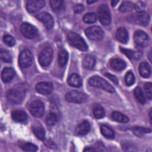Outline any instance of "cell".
Segmentation results:
<instances>
[{
	"instance_id": "1",
	"label": "cell",
	"mask_w": 152,
	"mask_h": 152,
	"mask_svg": "<svg viewBox=\"0 0 152 152\" xmlns=\"http://www.w3.org/2000/svg\"><path fill=\"white\" fill-rule=\"evenodd\" d=\"M25 91L20 87H15L9 90L7 93L8 101L12 104H19L24 98Z\"/></svg>"
},
{
	"instance_id": "2",
	"label": "cell",
	"mask_w": 152,
	"mask_h": 152,
	"mask_svg": "<svg viewBox=\"0 0 152 152\" xmlns=\"http://www.w3.org/2000/svg\"><path fill=\"white\" fill-rule=\"evenodd\" d=\"M128 21L131 23L144 26L148 24L150 16L145 11L137 12L129 15L128 17Z\"/></svg>"
},
{
	"instance_id": "3",
	"label": "cell",
	"mask_w": 152,
	"mask_h": 152,
	"mask_svg": "<svg viewBox=\"0 0 152 152\" xmlns=\"http://www.w3.org/2000/svg\"><path fill=\"white\" fill-rule=\"evenodd\" d=\"M88 84L92 87L103 89L109 93L115 92V88L112 86H111L107 81L98 76H94L91 77L88 80Z\"/></svg>"
},
{
	"instance_id": "4",
	"label": "cell",
	"mask_w": 152,
	"mask_h": 152,
	"mask_svg": "<svg viewBox=\"0 0 152 152\" xmlns=\"http://www.w3.org/2000/svg\"><path fill=\"white\" fill-rule=\"evenodd\" d=\"M67 37L70 44L75 48L82 51H86L88 49L87 43L78 34L75 33H69L68 34Z\"/></svg>"
},
{
	"instance_id": "5",
	"label": "cell",
	"mask_w": 152,
	"mask_h": 152,
	"mask_svg": "<svg viewBox=\"0 0 152 152\" xmlns=\"http://www.w3.org/2000/svg\"><path fill=\"white\" fill-rule=\"evenodd\" d=\"M65 99L67 102L74 103H82L86 102L88 99L87 94L77 91L72 90L67 92L65 94Z\"/></svg>"
},
{
	"instance_id": "6",
	"label": "cell",
	"mask_w": 152,
	"mask_h": 152,
	"mask_svg": "<svg viewBox=\"0 0 152 152\" xmlns=\"http://www.w3.org/2000/svg\"><path fill=\"white\" fill-rule=\"evenodd\" d=\"M85 34L89 39L93 41H100L104 36L102 28L96 26L87 28L85 31Z\"/></svg>"
},
{
	"instance_id": "7",
	"label": "cell",
	"mask_w": 152,
	"mask_h": 152,
	"mask_svg": "<svg viewBox=\"0 0 152 152\" xmlns=\"http://www.w3.org/2000/svg\"><path fill=\"white\" fill-rule=\"evenodd\" d=\"M98 17L99 21L103 25H108L111 21L109 8L106 4H102L98 8Z\"/></svg>"
},
{
	"instance_id": "8",
	"label": "cell",
	"mask_w": 152,
	"mask_h": 152,
	"mask_svg": "<svg viewBox=\"0 0 152 152\" xmlns=\"http://www.w3.org/2000/svg\"><path fill=\"white\" fill-rule=\"evenodd\" d=\"M29 110L33 116L40 118L45 113V106L41 100H36L30 104Z\"/></svg>"
},
{
	"instance_id": "9",
	"label": "cell",
	"mask_w": 152,
	"mask_h": 152,
	"mask_svg": "<svg viewBox=\"0 0 152 152\" xmlns=\"http://www.w3.org/2000/svg\"><path fill=\"white\" fill-rule=\"evenodd\" d=\"M53 50L50 48H46L42 50L39 56V61L42 66H48L53 58Z\"/></svg>"
},
{
	"instance_id": "10",
	"label": "cell",
	"mask_w": 152,
	"mask_h": 152,
	"mask_svg": "<svg viewBox=\"0 0 152 152\" xmlns=\"http://www.w3.org/2000/svg\"><path fill=\"white\" fill-rule=\"evenodd\" d=\"M32 60L33 56L31 52L27 49H25L21 51L19 55L18 64L21 68H26L30 66Z\"/></svg>"
},
{
	"instance_id": "11",
	"label": "cell",
	"mask_w": 152,
	"mask_h": 152,
	"mask_svg": "<svg viewBox=\"0 0 152 152\" xmlns=\"http://www.w3.org/2000/svg\"><path fill=\"white\" fill-rule=\"evenodd\" d=\"M20 30L22 34L28 39L34 38L37 34L36 28L28 23H24L20 27Z\"/></svg>"
},
{
	"instance_id": "12",
	"label": "cell",
	"mask_w": 152,
	"mask_h": 152,
	"mask_svg": "<svg viewBox=\"0 0 152 152\" xmlns=\"http://www.w3.org/2000/svg\"><path fill=\"white\" fill-rule=\"evenodd\" d=\"M134 40L137 45L140 47H145L149 43V37L143 31L137 30L134 33Z\"/></svg>"
},
{
	"instance_id": "13",
	"label": "cell",
	"mask_w": 152,
	"mask_h": 152,
	"mask_svg": "<svg viewBox=\"0 0 152 152\" xmlns=\"http://www.w3.org/2000/svg\"><path fill=\"white\" fill-rule=\"evenodd\" d=\"M36 17L37 18V19H38L39 21H42L45 27L47 29L50 30L53 27L54 21L52 17L50 14L46 12H42L38 14L36 16Z\"/></svg>"
},
{
	"instance_id": "14",
	"label": "cell",
	"mask_w": 152,
	"mask_h": 152,
	"mask_svg": "<svg viewBox=\"0 0 152 152\" xmlns=\"http://www.w3.org/2000/svg\"><path fill=\"white\" fill-rule=\"evenodd\" d=\"M45 2L42 0H29L27 2L26 8L30 12H36L45 5Z\"/></svg>"
},
{
	"instance_id": "15",
	"label": "cell",
	"mask_w": 152,
	"mask_h": 152,
	"mask_svg": "<svg viewBox=\"0 0 152 152\" xmlns=\"http://www.w3.org/2000/svg\"><path fill=\"white\" fill-rule=\"evenodd\" d=\"M53 86L50 82H40L36 86V91L42 94H49L53 91Z\"/></svg>"
},
{
	"instance_id": "16",
	"label": "cell",
	"mask_w": 152,
	"mask_h": 152,
	"mask_svg": "<svg viewBox=\"0 0 152 152\" xmlns=\"http://www.w3.org/2000/svg\"><path fill=\"white\" fill-rule=\"evenodd\" d=\"M15 76V71L12 68H5L1 73V78L4 83L10 82Z\"/></svg>"
},
{
	"instance_id": "17",
	"label": "cell",
	"mask_w": 152,
	"mask_h": 152,
	"mask_svg": "<svg viewBox=\"0 0 152 152\" xmlns=\"http://www.w3.org/2000/svg\"><path fill=\"white\" fill-rule=\"evenodd\" d=\"M12 118L18 122H25L27 119L26 113L21 110H15L12 112Z\"/></svg>"
},
{
	"instance_id": "18",
	"label": "cell",
	"mask_w": 152,
	"mask_h": 152,
	"mask_svg": "<svg viewBox=\"0 0 152 152\" xmlns=\"http://www.w3.org/2000/svg\"><path fill=\"white\" fill-rule=\"evenodd\" d=\"M116 37L121 43H126L128 40V33L124 27L119 28L116 31Z\"/></svg>"
},
{
	"instance_id": "19",
	"label": "cell",
	"mask_w": 152,
	"mask_h": 152,
	"mask_svg": "<svg viewBox=\"0 0 152 152\" xmlns=\"http://www.w3.org/2000/svg\"><path fill=\"white\" fill-rule=\"evenodd\" d=\"M139 72L143 78H148L151 74V68L146 62H141L139 65Z\"/></svg>"
},
{
	"instance_id": "20",
	"label": "cell",
	"mask_w": 152,
	"mask_h": 152,
	"mask_svg": "<svg viewBox=\"0 0 152 152\" xmlns=\"http://www.w3.org/2000/svg\"><path fill=\"white\" fill-rule=\"evenodd\" d=\"M67 81L69 86L74 87H80L82 85V79L77 74H72L71 75Z\"/></svg>"
},
{
	"instance_id": "21",
	"label": "cell",
	"mask_w": 152,
	"mask_h": 152,
	"mask_svg": "<svg viewBox=\"0 0 152 152\" xmlns=\"http://www.w3.org/2000/svg\"><path fill=\"white\" fill-rule=\"evenodd\" d=\"M90 130V125L87 121H83L76 128V132L80 135L87 134Z\"/></svg>"
},
{
	"instance_id": "22",
	"label": "cell",
	"mask_w": 152,
	"mask_h": 152,
	"mask_svg": "<svg viewBox=\"0 0 152 152\" xmlns=\"http://www.w3.org/2000/svg\"><path fill=\"white\" fill-rule=\"evenodd\" d=\"M110 66L115 70L121 71L125 68L126 63L121 59L115 58L112 59L110 63Z\"/></svg>"
},
{
	"instance_id": "23",
	"label": "cell",
	"mask_w": 152,
	"mask_h": 152,
	"mask_svg": "<svg viewBox=\"0 0 152 152\" xmlns=\"http://www.w3.org/2000/svg\"><path fill=\"white\" fill-rule=\"evenodd\" d=\"M96 63V59L94 57L90 55H86L83 61V66L86 69H92Z\"/></svg>"
},
{
	"instance_id": "24",
	"label": "cell",
	"mask_w": 152,
	"mask_h": 152,
	"mask_svg": "<svg viewBox=\"0 0 152 152\" xmlns=\"http://www.w3.org/2000/svg\"><path fill=\"white\" fill-rule=\"evenodd\" d=\"M18 144L23 150L26 151H36L37 150V147L36 145L28 142L19 141Z\"/></svg>"
},
{
	"instance_id": "25",
	"label": "cell",
	"mask_w": 152,
	"mask_h": 152,
	"mask_svg": "<svg viewBox=\"0 0 152 152\" xmlns=\"http://www.w3.org/2000/svg\"><path fill=\"white\" fill-rule=\"evenodd\" d=\"M68 55L67 52L64 49H61L58 52V64L61 66H64L67 62Z\"/></svg>"
},
{
	"instance_id": "26",
	"label": "cell",
	"mask_w": 152,
	"mask_h": 152,
	"mask_svg": "<svg viewBox=\"0 0 152 152\" xmlns=\"http://www.w3.org/2000/svg\"><path fill=\"white\" fill-rule=\"evenodd\" d=\"M34 135L40 140H44L45 138V131L43 128L40 125H34L32 128Z\"/></svg>"
},
{
	"instance_id": "27",
	"label": "cell",
	"mask_w": 152,
	"mask_h": 152,
	"mask_svg": "<svg viewBox=\"0 0 152 152\" xmlns=\"http://www.w3.org/2000/svg\"><path fill=\"white\" fill-rule=\"evenodd\" d=\"M93 114L96 118L100 119L104 117L105 112L103 107L99 104H94L93 106Z\"/></svg>"
},
{
	"instance_id": "28",
	"label": "cell",
	"mask_w": 152,
	"mask_h": 152,
	"mask_svg": "<svg viewBox=\"0 0 152 152\" xmlns=\"http://www.w3.org/2000/svg\"><path fill=\"white\" fill-rule=\"evenodd\" d=\"M112 118L118 122H122V123H126L128 122L129 118L124 115L123 113L119 112H114L112 113Z\"/></svg>"
},
{
	"instance_id": "29",
	"label": "cell",
	"mask_w": 152,
	"mask_h": 152,
	"mask_svg": "<svg viewBox=\"0 0 152 152\" xmlns=\"http://www.w3.org/2000/svg\"><path fill=\"white\" fill-rule=\"evenodd\" d=\"M135 9V4L130 1H124L119 7V10L122 12H129Z\"/></svg>"
},
{
	"instance_id": "30",
	"label": "cell",
	"mask_w": 152,
	"mask_h": 152,
	"mask_svg": "<svg viewBox=\"0 0 152 152\" xmlns=\"http://www.w3.org/2000/svg\"><path fill=\"white\" fill-rule=\"evenodd\" d=\"M100 131L102 135L107 138H113L115 136L113 131L106 125H102Z\"/></svg>"
},
{
	"instance_id": "31",
	"label": "cell",
	"mask_w": 152,
	"mask_h": 152,
	"mask_svg": "<svg viewBox=\"0 0 152 152\" xmlns=\"http://www.w3.org/2000/svg\"><path fill=\"white\" fill-rule=\"evenodd\" d=\"M132 132L138 137H142L144 134H147L150 132L151 131L149 128H144V127H140V126H135L133 127L131 129Z\"/></svg>"
},
{
	"instance_id": "32",
	"label": "cell",
	"mask_w": 152,
	"mask_h": 152,
	"mask_svg": "<svg viewBox=\"0 0 152 152\" xmlns=\"http://www.w3.org/2000/svg\"><path fill=\"white\" fill-rule=\"evenodd\" d=\"M46 124L49 126H53L58 122V116L54 112H50L46 116Z\"/></svg>"
},
{
	"instance_id": "33",
	"label": "cell",
	"mask_w": 152,
	"mask_h": 152,
	"mask_svg": "<svg viewBox=\"0 0 152 152\" xmlns=\"http://www.w3.org/2000/svg\"><path fill=\"white\" fill-rule=\"evenodd\" d=\"M134 95L135 97H136V99L138 100V101L141 103V104H144L145 102V99L144 95V93L141 90V88L139 87H136L134 89Z\"/></svg>"
},
{
	"instance_id": "34",
	"label": "cell",
	"mask_w": 152,
	"mask_h": 152,
	"mask_svg": "<svg viewBox=\"0 0 152 152\" xmlns=\"http://www.w3.org/2000/svg\"><path fill=\"white\" fill-rule=\"evenodd\" d=\"M83 20L86 23H93L97 20V15L94 12H88L83 16Z\"/></svg>"
},
{
	"instance_id": "35",
	"label": "cell",
	"mask_w": 152,
	"mask_h": 152,
	"mask_svg": "<svg viewBox=\"0 0 152 152\" xmlns=\"http://www.w3.org/2000/svg\"><path fill=\"white\" fill-rule=\"evenodd\" d=\"M0 58L4 62H11L12 61L11 54L9 53L8 51L5 49H1Z\"/></svg>"
},
{
	"instance_id": "36",
	"label": "cell",
	"mask_w": 152,
	"mask_h": 152,
	"mask_svg": "<svg viewBox=\"0 0 152 152\" xmlns=\"http://www.w3.org/2000/svg\"><path fill=\"white\" fill-rule=\"evenodd\" d=\"M50 4L52 8L55 11H60L63 8V6H64L63 1L52 0L50 1Z\"/></svg>"
},
{
	"instance_id": "37",
	"label": "cell",
	"mask_w": 152,
	"mask_h": 152,
	"mask_svg": "<svg viewBox=\"0 0 152 152\" xmlns=\"http://www.w3.org/2000/svg\"><path fill=\"white\" fill-rule=\"evenodd\" d=\"M125 81L128 86L132 85L135 82V77L133 73L128 71L125 75Z\"/></svg>"
},
{
	"instance_id": "38",
	"label": "cell",
	"mask_w": 152,
	"mask_h": 152,
	"mask_svg": "<svg viewBox=\"0 0 152 152\" xmlns=\"http://www.w3.org/2000/svg\"><path fill=\"white\" fill-rule=\"evenodd\" d=\"M4 42L9 46H12L15 44V40L14 38L9 34H6L3 37Z\"/></svg>"
},
{
	"instance_id": "39",
	"label": "cell",
	"mask_w": 152,
	"mask_h": 152,
	"mask_svg": "<svg viewBox=\"0 0 152 152\" xmlns=\"http://www.w3.org/2000/svg\"><path fill=\"white\" fill-rule=\"evenodd\" d=\"M145 93L147 95V97L149 99H151L152 97V84L151 83H146L144 86Z\"/></svg>"
},
{
	"instance_id": "40",
	"label": "cell",
	"mask_w": 152,
	"mask_h": 152,
	"mask_svg": "<svg viewBox=\"0 0 152 152\" xmlns=\"http://www.w3.org/2000/svg\"><path fill=\"white\" fill-rule=\"evenodd\" d=\"M122 147L125 151H134V148L135 147L132 143L129 141H123Z\"/></svg>"
},
{
	"instance_id": "41",
	"label": "cell",
	"mask_w": 152,
	"mask_h": 152,
	"mask_svg": "<svg viewBox=\"0 0 152 152\" xmlns=\"http://www.w3.org/2000/svg\"><path fill=\"white\" fill-rule=\"evenodd\" d=\"M120 50L122 52V53L125 54L127 56V58H128L129 59H131L134 58V51H133L131 49H125V48H122V47L120 48Z\"/></svg>"
},
{
	"instance_id": "42",
	"label": "cell",
	"mask_w": 152,
	"mask_h": 152,
	"mask_svg": "<svg viewBox=\"0 0 152 152\" xmlns=\"http://www.w3.org/2000/svg\"><path fill=\"white\" fill-rule=\"evenodd\" d=\"M84 10V7L81 4H75L73 7V11L76 14H80L83 12Z\"/></svg>"
},
{
	"instance_id": "43",
	"label": "cell",
	"mask_w": 152,
	"mask_h": 152,
	"mask_svg": "<svg viewBox=\"0 0 152 152\" xmlns=\"http://www.w3.org/2000/svg\"><path fill=\"white\" fill-rule=\"evenodd\" d=\"M104 75L108 78L109 80H110L113 83H114L115 84H118V79L116 78V77L109 73H105Z\"/></svg>"
},
{
	"instance_id": "44",
	"label": "cell",
	"mask_w": 152,
	"mask_h": 152,
	"mask_svg": "<svg viewBox=\"0 0 152 152\" xmlns=\"http://www.w3.org/2000/svg\"><path fill=\"white\" fill-rule=\"evenodd\" d=\"M45 144L48 146V147H50V148H55V147H56V144L53 142V141H52L51 140H47L46 142H45Z\"/></svg>"
},
{
	"instance_id": "45",
	"label": "cell",
	"mask_w": 152,
	"mask_h": 152,
	"mask_svg": "<svg viewBox=\"0 0 152 152\" xmlns=\"http://www.w3.org/2000/svg\"><path fill=\"white\" fill-rule=\"evenodd\" d=\"M96 151V149L94 148L93 147H86L84 150V151Z\"/></svg>"
},
{
	"instance_id": "46",
	"label": "cell",
	"mask_w": 152,
	"mask_h": 152,
	"mask_svg": "<svg viewBox=\"0 0 152 152\" xmlns=\"http://www.w3.org/2000/svg\"><path fill=\"white\" fill-rule=\"evenodd\" d=\"M119 2V1H112L111 2V5L112 7L115 6Z\"/></svg>"
},
{
	"instance_id": "47",
	"label": "cell",
	"mask_w": 152,
	"mask_h": 152,
	"mask_svg": "<svg viewBox=\"0 0 152 152\" xmlns=\"http://www.w3.org/2000/svg\"><path fill=\"white\" fill-rule=\"evenodd\" d=\"M97 1H87V3L89 4H93V3H94L96 2Z\"/></svg>"
}]
</instances>
